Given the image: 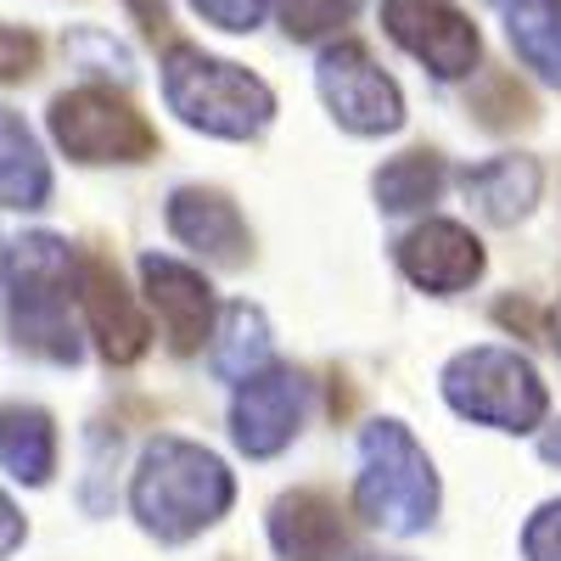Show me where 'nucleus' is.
Instances as JSON below:
<instances>
[{"mask_svg": "<svg viewBox=\"0 0 561 561\" xmlns=\"http://www.w3.org/2000/svg\"><path fill=\"white\" fill-rule=\"evenodd\" d=\"M314 84H320V102L332 107V118L354 135H393L404 124L399 84L370 62V51L354 39L325 45L320 62H314Z\"/></svg>", "mask_w": 561, "mask_h": 561, "instance_id": "7", "label": "nucleus"}, {"mask_svg": "<svg viewBox=\"0 0 561 561\" xmlns=\"http://www.w3.org/2000/svg\"><path fill=\"white\" fill-rule=\"evenodd\" d=\"M550 343H556V354H561V304H556V337H550Z\"/></svg>", "mask_w": 561, "mask_h": 561, "instance_id": "27", "label": "nucleus"}, {"mask_svg": "<svg viewBox=\"0 0 561 561\" xmlns=\"http://www.w3.org/2000/svg\"><path fill=\"white\" fill-rule=\"evenodd\" d=\"M359 7L365 0H280V28H287V39H325L354 23Z\"/></svg>", "mask_w": 561, "mask_h": 561, "instance_id": "21", "label": "nucleus"}, {"mask_svg": "<svg viewBox=\"0 0 561 561\" xmlns=\"http://www.w3.org/2000/svg\"><path fill=\"white\" fill-rule=\"evenodd\" d=\"M0 466L39 489V483H51L57 472V427H51V415L34 410V404H0Z\"/></svg>", "mask_w": 561, "mask_h": 561, "instance_id": "16", "label": "nucleus"}, {"mask_svg": "<svg viewBox=\"0 0 561 561\" xmlns=\"http://www.w3.org/2000/svg\"><path fill=\"white\" fill-rule=\"evenodd\" d=\"M192 12L208 18L214 28H225V34H253L270 12V0H192Z\"/></svg>", "mask_w": 561, "mask_h": 561, "instance_id": "22", "label": "nucleus"}, {"mask_svg": "<svg viewBox=\"0 0 561 561\" xmlns=\"http://www.w3.org/2000/svg\"><path fill=\"white\" fill-rule=\"evenodd\" d=\"M73 253L57 237H23L12 242V332L28 354L51 359V365H73L79 359V337L68 304H79L73 287Z\"/></svg>", "mask_w": 561, "mask_h": 561, "instance_id": "5", "label": "nucleus"}, {"mask_svg": "<svg viewBox=\"0 0 561 561\" xmlns=\"http://www.w3.org/2000/svg\"><path fill=\"white\" fill-rule=\"evenodd\" d=\"M399 270L410 275V287L433 298H455L483 275V242L455 219H427L399 242Z\"/></svg>", "mask_w": 561, "mask_h": 561, "instance_id": "12", "label": "nucleus"}, {"mask_svg": "<svg viewBox=\"0 0 561 561\" xmlns=\"http://www.w3.org/2000/svg\"><path fill=\"white\" fill-rule=\"evenodd\" d=\"M163 102L185 129H203L214 140H259L275 118V90L242 62L208 57L203 45H169Z\"/></svg>", "mask_w": 561, "mask_h": 561, "instance_id": "2", "label": "nucleus"}, {"mask_svg": "<svg viewBox=\"0 0 561 561\" xmlns=\"http://www.w3.org/2000/svg\"><path fill=\"white\" fill-rule=\"evenodd\" d=\"M438 192H444V158L438 152H404V158L377 169V203L388 214L427 208Z\"/></svg>", "mask_w": 561, "mask_h": 561, "instance_id": "20", "label": "nucleus"}, {"mask_svg": "<svg viewBox=\"0 0 561 561\" xmlns=\"http://www.w3.org/2000/svg\"><path fill=\"white\" fill-rule=\"evenodd\" d=\"M304 415H309V382L298 370L264 365V370L237 382V399H230V438H237L242 455L270 460L304 433Z\"/></svg>", "mask_w": 561, "mask_h": 561, "instance_id": "8", "label": "nucleus"}, {"mask_svg": "<svg viewBox=\"0 0 561 561\" xmlns=\"http://www.w3.org/2000/svg\"><path fill=\"white\" fill-rule=\"evenodd\" d=\"M169 230H174V242L203 253L208 264L230 270L248 259V219L225 192H208V185H180L169 197Z\"/></svg>", "mask_w": 561, "mask_h": 561, "instance_id": "13", "label": "nucleus"}, {"mask_svg": "<svg viewBox=\"0 0 561 561\" xmlns=\"http://www.w3.org/2000/svg\"><path fill=\"white\" fill-rule=\"evenodd\" d=\"M359 561H388V556H359Z\"/></svg>", "mask_w": 561, "mask_h": 561, "instance_id": "28", "label": "nucleus"}, {"mask_svg": "<svg viewBox=\"0 0 561 561\" xmlns=\"http://www.w3.org/2000/svg\"><path fill=\"white\" fill-rule=\"evenodd\" d=\"M466 203H472L489 225H517L539 203V163L534 158H489L460 174Z\"/></svg>", "mask_w": 561, "mask_h": 561, "instance_id": "15", "label": "nucleus"}, {"mask_svg": "<svg viewBox=\"0 0 561 561\" xmlns=\"http://www.w3.org/2000/svg\"><path fill=\"white\" fill-rule=\"evenodd\" d=\"M51 197V163L18 113L0 107V208H45Z\"/></svg>", "mask_w": 561, "mask_h": 561, "instance_id": "17", "label": "nucleus"}, {"mask_svg": "<svg viewBox=\"0 0 561 561\" xmlns=\"http://www.w3.org/2000/svg\"><path fill=\"white\" fill-rule=\"evenodd\" d=\"M73 287H79V314H84V332L96 337L107 365H135L140 354L152 348V325L140 314L135 293H124L118 270L102 253H84L73 264Z\"/></svg>", "mask_w": 561, "mask_h": 561, "instance_id": "10", "label": "nucleus"}, {"mask_svg": "<svg viewBox=\"0 0 561 561\" xmlns=\"http://www.w3.org/2000/svg\"><path fill=\"white\" fill-rule=\"evenodd\" d=\"M494 7H505V0H494Z\"/></svg>", "mask_w": 561, "mask_h": 561, "instance_id": "29", "label": "nucleus"}, {"mask_svg": "<svg viewBox=\"0 0 561 561\" xmlns=\"http://www.w3.org/2000/svg\"><path fill=\"white\" fill-rule=\"evenodd\" d=\"M523 556L528 561H561V500L539 505L523 528Z\"/></svg>", "mask_w": 561, "mask_h": 561, "instance_id": "24", "label": "nucleus"}, {"mask_svg": "<svg viewBox=\"0 0 561 561\" xmlns=\"http://www.w3.org/2000/svg\"><path fill=\"white\" fill-rule=\"evenodd\" d=\"M18 545H23V517H18V505L7 500V489H0V561H7Z\"/></svg>", "mask_w": 561, "mask_h": 561, "instance_id": "25", "label": "nucleus"}, {"mask_svg": "<svg viewBox=\"0 0 561 561\" xmlns=\"http://www.w3.org/2000/svg\"><path fill=\"white\" fill-rule=\"evenodd\" d=\"M140 287H147V309L158 314L163 337L174 354H197L203 337L214 332V287L169 253H147L140 259Z\"/></svg>", "mask_w": 561, "mask_h": 561, "instance_id": "11", "label": "nucleus"}, {"mask_svg": "<svg viewBox=\"0 0 561 561\" xmlns=\"http://www.w3.org/2000/svg\"><path fill=\"white\" fill-rule=\"evenodd\" d=\"M354 511L382 534H421L438 517V472L404 421H370L359 433Z\"/></svg>", "mask_w": 561, "mask_h": 561, "instance_id": "3", "label": "nucleus"}, {"mask_svg": "<svg viewBox=\"0 0 561 561\" xmlns=\"http://www.w3.org/2000/svg\"><path fill=\"white\" fill-rule=\"evenodd\" d=\"M539 455H545L550 466H561V421H556V427H550V433L539 438Z\"/></svg>", "mask_w": 561, "mask_h": 561, "instance_id": "26", "label": "nucleus"}, {"mask_svg": "<svg viewBox=\"0 0 561 561\" xmlns=\"http://www.w3.org/2000/svg\"><path fill=\"white\" fill-rule=\"evenodd\" d=\"M505 34L517 57L561 90V0H505Z\"/></svg>", "mask_w": 561, "mask_h": 561, "instance_id": "18", "label": "nucleus"}, {"mask_svg": "<svg viewBox=\"0 0 561 561\" xmlns=\"http://www.w3.org/2000/svg\"><path fill=\"white\" fill-rule=\"evenodd\" d=\"M39 68V39L18 23H0V79L18 84V79H34Z\"/></svg>", "mask_w": 561, "mask_h": 561, "instance_id": "23", "label": "nucleus"}, {"mask_svg": "<svg viewBox=\"0 0 561 561\" xmlns=\"http://www.w3.org/2000/svg\"><path fill=\"white\" fill-rule=\"evenodd\" d=\"M382 23L433 79H466L478 68L483 39L449 0H382Z\"/></svg>", "mask_w": 561, "mask_h": 561, "instance_id": "9", "label": "nucleus"}, {"mask_svg": "<svg viewBox=\"0 0 561 561\" xmlns=\"http://www.w3.org/2000/svg\"><path fill=\"white\" fill-rule=\"evenodd\" d=\"M270 365V320L253 304H230L214 325V377L242 382Z\"/></svg>", "mask_w": 561, "mask_h": 561, "instance_id": "19", "label": "nucleus"}, {"mask_svg": "<svg viewBox=\"0 0 561 561\" xmlns=\"http://www.w3.org/2000/svg\"><path fill=\"white\" fill-rule=\"evenodd\" d=\"M51 140L73 163H147L158 129L113 84H79L51 102Z\"/></svg>", "mask_w": 561, "mask_h": 561, "instance_id": "6", "label": "nucleus"}, {"mask_svg": "<svg viewBox=\"0 0 561 561\" xmlns=\"http://www.w3.org/2000/svg\"><path fill=\"white\" fill-rule=\"evenodd\" d=\"M438 382H444V399L455 415L478 421V427H494V433H534L550 410V393L539 382L534 359L517 348H500V343L460 348L444 365Z\"/></svg>", "mask_w": 561, "mask_h": 561, "instance_id": "4", "label": "nucleus"}, {"mask_svg": "<svg viewBox=\"0 0 561 561\" xmlns=\"http://www.w3.org/2000/svg\"><path fill=\"white\" fill-rule=\"evenodd\" d=\"M270 545L280 561H332L343 550V517L337 500L320 489L280 494L270 505Z\"/></svg>", "mask_w": 561, "mask_h": 561, "instance_id": "14", "label": "nucleus"}, {"mask_svg": "<svg viewBox=\"0 0 561 561\" xmlns=\"http://www.w3.org/2000/svg\"><path fill=\"white\" fill-rule=\"evenodd\" d=\"M230 500H237V478L225 472V460L192 438H152L135 460V483H129V511L135 523L163 545H185L203 528H214Z\"/></svg>", "mask_w": 561, "mask_h": 561, "instance_id": "1", "label": "nucleus"}]
</instances>
